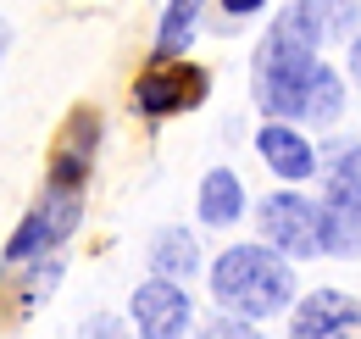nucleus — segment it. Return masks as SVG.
Wrapping results in <instances>:
<instances>
[{
  "mask_svg": "<svg viewBox=\"0 0 361 339\" xmlns=\"http://www.w3.org/2000/svg\"><path fill=\"white\" fill-rule=\"evenodd\" d=\"M317 28L306 17V6L283 11L278 28L267 34V50L256 61V100L272 117H300V123H334L345 106L339 78L317 61Z\"/></svg>",
  "mask_w": 361,
  "mask_h": 339,
  "instance_id": "obj_1",
  "label": "nucleus"
},
{
  "mask_svg": "<svg viewBox=\"0 0 361 339\" xmlns=\"http://www.w3.org/2000/svg\"><path fill=\"white\" fill-rule=\"evenodd\" d=\"M212 295L239 317H272L295 295V273H289V261H278L262 245H233V251L217 256Z\"/></svg>",
  "mask_w": 361,
  "mask_h": 339,
  "instance_id": "obj_2",
  "label": "nucleus"
},
{
  "mask_svg": "<svg viewBox=\"0 0 361 339\" xmlns=\"http://www.w3.org/2000/svg\"><path fill=\"white\" fill-rule=\"evenodd\" d=\"M322 212V251L361 256V150H345L328 172V201Z\"/></svg>",
  "mask_w": 361,
  "mask_h": 339,
  "instance_id": "obj_3",
  "label": "nucleus"
},
{
  "mask_svg": "<svg viewBox=\"0 0 361 339\" xmlns=\"http://www.w3.org/2000/svg\"><path fill=\"white\" fill-rule=\"evenodd\" d=\"M262 234L289 256H317L322 251V212L306 195H267L262 201Z\"/></svg>",
  "mask_w": 361,
  "mask_h": 339,
  "instance_id": "obj_4",
  "label": "nucleus"
},
{
  "mask_svg": "<svg viewBox=\"0 0 361 339\" xmlns=\"http://www.w3.org/2000/svg\"><path fill=\"white\" fill-rule=\"evenodd\" d=\"M78 212H84V195L78 189H50L39 201V212L17 228V239L6 245V261H28L34 251H50L56 239H67L78 228Z\"/></svg>",
  "mask_w": 361,
  "mask_h": 339,
  "instance_id": "obj_5",
  "label": "nucleus"
},
{
  "mask_svg": "<svg viewBox=\"0 0 361 339\" xmlns=\"http://www.w3.org/2000/svg\"><path fill=\"white\" fill-rule=\"evenodd\" d=\"M134 100H139V112H150V117L189 112V106L206 100V73L200 67H183V61H173V67L161 61V67H150L134 84Z\"/></svg>",
  "mask_w": 361,
  "mask_h": 339,
  "instance_id": "obj_6",
  "label": "nucleus"
},
{
  "mask_svg": "<svg viewBox=\"0 0 361 339\" xmlns=\"http://www.w3.org/2000/svg\"><path fill=\"white\" fill-rule=\"evenodd\" d=\"M361 334V300L339 295V290H317L295 306L289 339H356Z\"/></svg>",
  "mask_w": 361,
  "mask_h": 339,
  "instance_id": "obj_7",
  "label": "nucleus"
},
{
  "mask_svg": "<svg viewBox=\"0 0 361 339\" xmlns=\"http://www.w3.org/2000/svg\"><path fill=\"white\" fill-rule=\"evenodd\" d=\"M134 323L145 339H178L189 328V300H183L178 284H167V278H150V284H139L134 295Z\"/></svg>",
  "mask_w": 361,
  "mask_h": 339,
  "instance_id": "obj_8",
  "label": "nucleus"
},
{
  "mask_svg": "<svg viewBox=\"0 0 361 339\" xmlns=\"http://www.w3.org/2000/svg\"><path fill=\"white\" fill-rule=\"evenodd\" d=\"M256 150L267 156V167L278 172V178H306V172L317 167V150L306 145V133H295V128H283V123L262 128V133H256Z\"/></svg>",
  "mask_w": 361,
  "mask_h": 339,
  "instance_id": "obj_9",
  "label": "nucleus"
},
{
  "mask_svg": "<svg viewBox=\"0 0 361 339\" xmlns=\"http://www.w3.org/2000/svg\"><path fill=\"white\" fill-rule=\"evenodd\" d=\"M239 206H245L239 178H233L228 167L206 172V184H200V217H206V222H233V217H239Z\"/></svg>",
  "mask_w": 361,
  "mask_h": 339,
  "instance_id": "obj_10",
  "label": "nucleus"
},
{
  "mask_svg": "<svg viewBox=\"0 0 361 339\" xmlns=\"http://www.w3.org/2000/svg\"><path fill=\"white\" fill-rule=\"evenodd\" d=\"M150 261H156V273H161L167 284H173V278H189V273H195V239H189L183 228H173V234L156 239Z\"/></svg>",
  "mask_w": 361,
  "mask_h": 339,
  "instance_id": "obj_11",
  "label": "nucleus"
},
{
  "mask_svg": "<svg viewBox=\"0 0 361 339\" xmlns=\"http://www.w3.org/2000/svg\"><path fill=\"white\" fill-rule=\"evenodd\" d=\"M195 11H200V0H173V6H167V17H161V40H156L161 61H167V56H178L183 44H189V28H195Z\"/></svg>",
  "mask_w": 361,
  "mask_h": 339,
  "instance_id": "obj_12",
  "label": "nucleus"
},
{
  "mask_svg": "<svg viewBox=\"0 0 361 339\" xmlns=\"http://www.w3.org/2000/svg\"><path fill=\"white\" fill-rule=\"evenodd\" d=\"M200 339H256L250 323H239V317H217V323H206V334Z\"/></svg>",
  "mask_w": 361,
  "mask_h": 339,
  "instance_id": "obj_13",
  "label": "nucleus"
},
{
  "mask_svg": "<svg viewBox=\"0 0 361 339\" xmlns=\"http://www.w3.org/2000/svg\"><path fill=\"white\" fill-rule=\"evenodd\" d=\"M228 11H233V17H245V11H262V0H223Z\"/></svg>",
  "mask_w": 361,
  "mask_h": 339,
  "instance_id": "obj_14",
  "label": "nucleus"
},
{
  "mask_svg": "<svg viewBox=\"0 0 361 339\" xmlns=\"http://www.w3.org/2000/svg\"><path fill=\"white\" fill-rule=\"evenodd\" d=\"M350 78H356V84H361V40L350 44Z\"/></svg>",
  "mask_w": 361,
  "mask_h": 339,
  "instance_id": "obj_15",
  "label": "nucleus"
},
{
  "mask_svg": "<svg viewBox=\"0 0 361 339\" xmlns=\"http://www.w3.org/2000/svg\"><path fill=\"white\" fill-rule=\"evenodd\" d=\"M6 40H11V34H6V23H0V56H6Z\"/></svg>",
  "mask_w": 361,
  "mask_h": 339,
  "instance_id": "obj_16",
  "label": "nucleus"
}]
</instances>
